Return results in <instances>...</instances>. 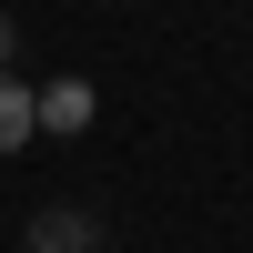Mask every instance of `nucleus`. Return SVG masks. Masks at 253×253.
<instances>
[{
  "label": "nucleus",
  "mask_w": 253,
  "mask_h": 253,
  "mask_svg": "<svg viewBox=\"0 0 253 253\" xmlns=\"http://www.w3.org/2000/svg\"><path fill=\"white\" fill-rule=\"evenodd\" d=\"M20 253H101V223L81 213V203H41L31 213V243Z\"/></svg>",
  "instance_id": "obj_1"
},
{
  "label": "nucleus",
  "mask_w": 253,
  "mask_h": 253,
  "mask_svg": "<svg viewBox=\"0 0 253 253\" xmlns=\"http://www.w3.org/2000/svg\"><path fill=\"white\" fill-rule=\"evenodd\" d=\"M41 101V132H81L91 122V81H51V91H31Z\"/></svg>",
  "instance_id": "obj_2"
},
{
  "label": "nucleus",
  "mask_w": 253,
  "mask_h": 253,
  "mask_svg": "<svg viewBox=\"0 0 253 253\" xmlns=\"http://www.w3.org/2000/svg\"><path fill=\"white\" fill-rule=\"evenodd\" d=\"M31 132H41V101L20 91L10 71H0V152H20V142H31Z\"/></svg>",
  "instance_id": "obj_3"
},
{
  "label": "nucleus",
  "mask_w": 253,
  "mask_h": 253,
  "mask_svg": "<svg viewBox=\"0 0 253 253\" xmlns=\"http://www.w3.org/2000/svg\"><path fill=\"white\" fill-rule=\"evenodd\" d=\"M10 51H20V20H10V10H0V71H10Z\"/></svg>",
  "instance_id": "obj_4"
}]
</instances>
